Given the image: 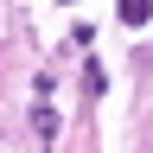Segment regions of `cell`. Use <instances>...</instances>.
I'll list each match as a JSON object with an SVG mask.
<instances>
[{
	"mask_svg": "<svg viewBox=\"0 0 153 153\" xmlns=\"http://www.w3.org/2000/svg\"><path fill=\"white\" fill-rule=\"evenodd\" d=\"M32 128H38V147H51V140H57V108L38 102V108H32Z\"/></svg>",
	"mask_w": 153,
	"mask_h": 153,
	"instance_id": "6da1fadb",
	"label": "cell"
},
{
	"mask_svg": "<svg viewBox=\"0 0 153 153\" xmlns=\"http://www.w3.org/2000/svg\"><path fill=\"white\" fill-rule=\"evenodd\" d=\"M83 89L102 96V89H108V70H102V64H83Z\"/></svg>",
	"mask_w": 153,
	"mask_h": 153,
	"instance_id": "3957f363",
	"label": "cell"
},
{
	"mask_svg": "<svg viewBox=\"0 0 153 153\" xmlns=\"http://www.w3.org/2000/svg\"><path fill=\"white\" fill-rule=\"evenodd\" d=\"M115 13H121V26H147V19H153V0H115Z\"/></svg>",
	"mask_w": 153,
	"mask_h": 153,
	"instance_id": "7a4b0ae2",
	"label": "cell"
}]
</instances>
